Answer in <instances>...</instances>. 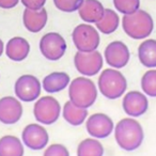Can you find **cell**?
Here are the masks:
<instances>
[{
  "mask_svg": "<svg viewBox=\"0 0 156 156\" xmlns=\"http://www.w3.org/2000/svg\"><path fill=\"white\" fill-rule=\"evenodd\" d=\"M115 138L119 147L124 151H135L140 147L144 138L142 126L133 118L122 119L115 125Z\"/></svg>",
  "mask_w": 156,
  "mask_h": 156,
  "instance_id": "cell-1",
  "label": "cell"
},
{
  "mask_svg": "<svg viewBox=\"0 0 156 156\" xmlns=\"http://www.w3.org/2000/svg\"><path fill=\"white\" fill-rule=\"evenodd\" d=\"M122 27L126 34L134 40H142L152 33L154 22L152 16L144 10H137L132 14L123 15Z\"/></svg>",
  "mask_w": 156,
  "mask_h": 156,
  "instance_id": "cell-2",
  "label": "cell"
},
{
  "mask_svg": "<svg viewBox=\"0 0 156 156\" xmlns=\"http://www.w3.org/2000/svg\"><path fill=\"white\" fill-rule=\"evenodd\" d=\"M69 98L74 105L87 109L95 103L98 88L89 78L77 77L69 85Z\"/></svg>",
  "mask_w": 156,
  "mask_h": 156,
  "instance_id": "cell-3",
  "label": "cell"
},
{
  "mask_svg": "<svg viewBox=\"0 0 156 156\" xmlns=\"http://www.w3.org/2000/svg\"><path fill=\"white\" fill-rule=\"evenodd\" d=\"M98 90L109 100H117L125 93L127 81L124 75L117 69H106L98 77Z\"/></svg>",
  "mask_w": 156,
  "mask_h": 156,
  "instance_id": "cell-4",
  "label": "cell"
},
{
  "mask_svg": "<svg viewBox=\"0 0 156 156\" xmlns=\"http://www.w3.org/2000/svg\"><path fill=\"white\" fill-rule=\"evenodd\" d=\"M72 39L78 51L83 52L96 50L101 42L98 29L88 23L76 26L72 33Z\"/></svg>",
  "mask_w": 156,
  "mask_h": 156,
  "instance_id": "cell-5",
  "label": "cell"
},
{
  "mask_svg": "<svg viewBox=\"0 0 156 156\" xmlns=\"http://www.w3.org/2000/svg\"><path fill=\"white\" fill-rule=\"evenodd\" d=\"M61 106L52 96H43L35 102L33 107V115L39 123L44 125H51L59 119Z\"/></svg>",
  "mask_w": 156,
  "mask_h": 156,
  "instance_id": "cell-6",
  "label": "cell"
},
{
  "mask_svg": "<svg viewBox=\"0 0 156 156\" xmlns=\"http://www.w3.org/2000/svg\"><path fill=\"white\" fill-rule=\"evenodd\" d=\"M74 64L81 75L91 77L100 73L104 64V60L98 49L89 52L77 51L74 56Z\"/></svg>",
  "mask_w": 156,
  "mask_h": 156,
  "instance_id": "cell-7",
  "label": "cell"
},
{
  "mask_svg": "<svg viewBox=\"0 0 156 156\" xmlns=\"http://www.w3.org/2000/svg\"><path fill=\"white\" fill-rule=\"evenodd\" d=\"M66 42L64 37L57 32H48L40 40L41 54L49 61H58L66 51Z\"/></svg>",
  "mask_w": 156,
  "mask_h": 156,
  "instance_id": "cell-8",
  "label": "cell"
},
{
  "mask_svg": "<svg viewBox=\"0 0 156 156\" xmlns=\"http://www.w3.org/2000/svg\"><path fill=\"white\" fill-rule=\"evenodd\" d=\"M42 86L40 80L33 75H23L18 78L14 86V92L18 100L23 102H33L41 94Z\"/></svg>",
  "mask_w": 156,
  "mask_h": 156,
  "instance_id": "cell-9",
  "label": "cell"
},
{
  "mask_svg": "<svg viewBox=\"0 0 156 156\" xmlns=\"http://www.w3.org/2000/svg\"><path fill=\"white\" fill-rule=\"evenodd\" d=\"M106 63L112 69H122L128 63L130 58L129 49L121 41H113L106 46L104 51Z\"/></svg>",
  "mask_w": 156,
  "mask_h": 156,
  "instance_id": "cell-10",
  "label": "cell"
},
{
  "mask_svg": "<svg viewBox=\"0 0 156 156\" xmlns=\"http://www.w3.org/2000/svg\"><path fill=\"white\" fill-rule=\"evenodd\" d=\"M115 124L110 117L105 113H94L88 118L86 129L93 138L104 139L112 133Z\"/></svg>",
  "mask_w": 156,
  "mask_h": 156,
  "instance_id": "cell-11",
  "label": "cell"
},
{
  "mask_svg": "<svg viewBox=\"0 0 156 156\" xmlns=\"http://www.w3.org/2000/svg\"><path fill=\"white\" fill-rule=\"evenodd\" d=\"M22 139L27 147L39 151L47 145L49 136L45 128L39 124H29L24 128L22 134Z\"/></svg>",
  "mask_w": 156,
  "mask_h": 156,
  "instance_id": "cell-12",
  "label": "cell"
},
{
  "mask_svg": "<svg viewBox=\"0 0 156 156\" xmlns=\"http://www.w3.org/2000/svg\"><path fill=\"white\" fill-rule=\"evenodd\" d=\"M123 110L128 117L138 118L144 115L149 108V101L145 94L139 91H130L126 93L122 101Z\"/></svg>",
  "mask_w": 156,
  "mask_h": 156,
  "instance_id": "cell-13",
  "label": "cell"
},
{
  "mask_svg": "<svg viewBox=\"0 0 156 156\" xmlns=\"http://www.w3.org/2000/svg\"><path fill=\"white\" fill-rule=\"evenodd\" d=\"M23 115V106L13 96H5L0 100V122L7 125L15 124Z\"/></svg>",
  "mask_w": 156,
  "mask_h": 156,
  "instance_id": "cell-14",
  "label": "cell"
},
{
  "mask_svg": "<svg viewBox=\"0 0 156 156\" xmlns=\"http://www.w3.org/2000/svg\"><path fill=\"white\" fill-rule=\"evenodd\" d=\"M48 20V14L44 8L40 10L25 9L23 13V23L25 28L32 33H37L44 29Z\"/></svg>",
  "mask_w": 156,
  "mask_h": 156,
  "instance_id": "cell-15",
  "label": "cell"
},
{
  "mask_svg": "<svg viewBox=\"0 0 156 156\" xmlns=\"http://www.w3.org/2000/svg\"><path fill=\"white\" fill-rule=\"evenodd\" d=\"M30 52V44L22 37H15L9 40L5 46V55L15 62L24 61Z\"/></svg>",
  "mask_w": 156,
  "mask_h": 156,
  "instance_id": "cell-16",
  "label": "cell"
},
{
  "mask_svg": "<svg viewBox=\"0 0 156 156\" xmlns=\"http://www.w3.org/2000/svg\"><path fill=\"white\" fill-rule=\"evenodd\" d=\"M105 8L100 0H83V5L78 9V14L83 22L95 24L104 15Z\"/></svg>",
  "mask_w": 156,
  "mask_h": 156,
  "instance_id": "cell-17",
  "label": "cell"
},
{
  "mask_svg": "<svg viewBox=\"0 0 156 156\" xmlns=\"http://www.w3.org/2000/svg\"><path fill=\"white\" fill-rule=\"evenodd\" d=\"M71 83V78L64 72H54L43 79L42 87L47 93H57L64 90Z\"/></svg>",
  "mask_w": 156,
  "mask_h": 156,
  "instance_id": "cell-18",
  "label": "cell"
},
{
  "mask_svg": "<svg viewBox=\"0 0 156 156\" xmlns=\"http://www.w3.org/2000/svg\"><path fill=\"white\" fill-rule=\"evenodd\" d=\"M138 59L147 69L156 67V40L147 39L139 45Z\"/></svg>",
  "mask_w": 156,
  "mask_h": 156,
  "instance_id": "cell-19",
  "label": "cell"
},
{
  "mask_svg": "<svg viewBox=\"0 0 156 156\" xmlns=\"http://www.w3.org/2000/svg\"><path fill=\"white\" fill-rule=\"evenodd\" d=\"M63 119L73 126L81 125L88 117V110L74 105L71 101L66 102L63 106Z\"/></svg>",
  "mask_w": 156,
  "mask_h": 156,
  "instance_id": "cell-20",
  "label": "cell"
},
{
  "mask_svg": "<svg viewBox=\"0 0 156 156\" xmlns=\"http://www.w3.org/2000/svg\"><path fill=\"white\" fill-rule=\"evenodd\" d=\"M0 156H24L23 142L15 136H3L0 138Z\"/></svg>",
  "mask_w": 156,
  "mask_h": 156,
  "instance_id": "cell-21",
  "label": "cell"
},
{
  "mask_svg": "<svg viewBox=\"0 0 156 156\" xmlns=\"http://www.w3.org/2000/svg\"><path fill=\"white\" fill-rule=\"evenodd\" d=\"M120 24L119 15L111 9H105L103 17L95 23V27L104 34H111L118 29Z\"/></svg>",
  "mask_w": 156,
  "mask_h": 156,
  "instance_id": "cell-22",
  "label": "cell"
},
{
  "mask_svg": "<svg viewBox=\"0 0 156 156\" xmlns=\"http://www.w3.org/2000/svg\"><path fill=\"white\" fill-rule=\"evenodd\" d=\"M104 147L96 138H87L77 147V156H103Z\"/></svg>",
  "mask_w": 156,
  "mask_h": 156,
  "instance_id": "cell-23",
  "label": "cell"
},
{
  "mask_svg": "<svg viewBox=\"0 0 156 156\" xmlns=\"http://www.w3.org/2000/svg\"><path fill=\"white\" fill-rule=\"evenodd\" d=\"M141 89L145 95L156 98V69H149L141 78Z\"/></svg>",
  "mask_w": 156,
  "mask_h": 156,
  "instance_id": "cell-24",
  "label": "cell"
},
{
  "mask_svg": "<svg viewBox=\"0 0 156 156\" xmlns=\"http://www.w3.org/2000/svg\"><path fill=\"white\" fill-rule=\"evenodd\" d=\"M113 5L120 13L126 15L140 9V0H113Z\"/></svg>",
  "mask_w": 156,
  "mask_h": 156,
  "instance_id": "cell-25",
  "label": "cell"
},
{
  "mask_svg": "<svg viewBox=\"0 0 156 156\" xmlns=\"http://www.w3.org/2000/svg\"><path fill=\"white\" fill-rule=\"evenodd\" d=\"M83 2V0H54L55 7L65 13L78 11Z\"/></svg>",
  "mask_w": 156,
  "mask_h": 156,
  "instance_id": "cell-26",
  "label": "cell"
},
{
  "mask_svg": "<svg viewBox=\"0 0 156 156\" xmlns=\"http://www.w3.org/2000/svg\"><path fill=\"white\" fill-rule=\"evenodd\" d=\"M43 156H69V150L60 143L51 144L45 150Z\"/></svg>",
  "mask_w": 156,
  "mask_h": 156,
  "instance_id": "cell-27",
  "label": "cell"
},
{
  "mask_svg": "<svg viewBox=\"0 0 156 156\" xmlns=\"http://www.w3.org/2000/svg\"><path fill=\"white\" fill-rule=\"evenodd\" d=\"M26 9L29 10H40L44 8L46 0H20Z\"/></svg>",
  "mask_w": 156,
  "mask_h": 156,
  "instance_id": "cell-28",
  "label": "cell"
},
{
  "mask_svg": "<svg viewBox=\"0 0 156 156\" xmlns=\"http://www.w3.org/2000/svg\"><path fill=\"white\" fill-rule=\"evenodd\" d=\"M20 0H0V8L5 10L13 9L18 5Z\"/></svg>",
  "mask_w": 156,
  "mask_h": 156,
  "instance_id": "cell-29",
  "label": "cell"
},
{
  "mask_svg": "<svg viewBox=\"0 0 156 156\" xmlns=\"http://www.w3.org/2000/svg\"><path fill=\"white\" fill-rule=\"evenodd\" d=\"M3 49H5V45H3L2 40L0 39V57H1V55L3 54Z\"/></svg>",
  "mask_w": 156,
  "mask_h": 156,
  "instance_id": "cell-30",
  "label": "cell"
}]
</instances>
